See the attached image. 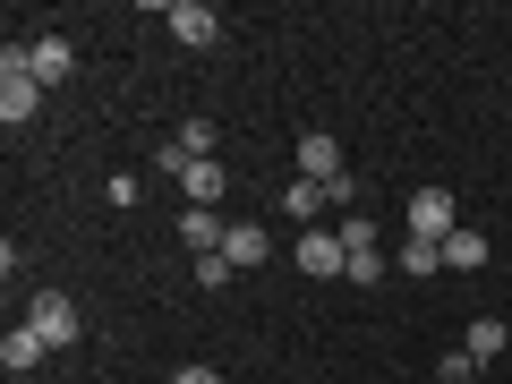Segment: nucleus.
I'll return each instance as SVG.
<instances>
[{"instance_id": "aec40b11", "label": "nucleus", "mask_w": 512, "mask_h": 384, "mask_svg": "<svg viewBox=\"0 0 512 384\" xmlns=\"http://www.w3.org/2000/svg\"><path fill=\"white\" fill-rule=\"evenodd\" d=\"M26 384H43V376H26Z\"/></svg>"}, {"instance_id": "4468645a", "label": "nucleus", "mask_w": 512, "mask_h": 384, "mask_svg": "<svg viewBox=\"0 0 512 384\" xmlns=\"http://www.w3.org/2000/svg\"><path fill=\"white\" fill-rule=\"evenodd\" d=\"M444 265H453V274H478V265H487V239H478V231H453V239H444Z\"/></svg>"}, {"instance_id": "2eb2a0df", "label": "nucleus", "mask_w": 512, "mask_h": 384, "mask_svg": "<svg viewBox=\"0 0 512 384\" xmlns=\"http://www.w3.org/2000/svg\"><path fill=\"white\" fill-rule=\"evenodd\" d=\"M180 154H197V163H214V146H222V128L214 120H180V137H171Z\"/></svg>"}, {"instance_id": "9b49d317", "label": "nucleus", "mask_w": 512, "mask_h": 384, "mask_svg": "<svg viewBox=\"0 0 512 384\" xmlns=\"http://www.w3.org/2000/svg\"><path fill=\"white\" fill-rule=\"evenodd\" d=\"M180 188H188V205L214 214V205H222V163H197V154H188V163H180Z\"/></svg>"}, {"instance_id": "0eeeda50", "label": "nucleus", "mask_w": 512, "mask_h": 384, "mask_svg": "<svg viewBox=\"0 0 512 384\" xmlns=\"http://www.w3.org/2000/svg\"><path fill=\"white\" fill-rule=\"evenodd\" d=\"M43 350H52V342H43L35 325H9V342H0V367H9V384H26V376H35V367H43Z\"/></svg>"}, {"instance_id": "1a4fd4ad", "label": "nucleus", "mask_w": 512, "mask_h": 384, "mask_svg": "<svg viewBox=\"0 0 512 384\" xmlns=\"http://www.w3.org/2000/svg\"><path fill=\"white\" fill-rule=\"evenodd\" d=\"M222 256H231V274H256V265L274 256V239L256 231V222H231V231H222Z\"/></svg>"}, {"instance_id": "a211bd4d", "label": "nucleus", "mask_w": 512, "mask_h": 384, "mask_svg": "<svg viewBox=\"0 0 512 384\" xmlns=\"http://www.w3.org/2000/svg\"><path fill=\"white\" fill-rule=\"evenodd\" d=\"M436 376H444V384H470V376H478V359H470V350H444Z\"/></svg>"}, {"instance_id": "423d86ee", "label": "nucleus", "mask_w": 512, "mask_h": 384, "mask_svg": "<svg viewBox=\"0 0 512 384\" xmlns=\"http://www.w3.org/2000/svg\"><path fill=\"white\" fill-rule=\"evenodd\" d=\"M163 26H171L180 43H197V52H205V43H222V18L205 9V0H171V9H163Z\"/></svg>"}, {"instance_id": "f8f14e48", "label": "nucleus", "mask_w": 512, "mask_h": 384, "mask_svg": "<svg viewBox=\"0 0 512 384\" xmlns=\"http://www.w3.org/2000/svg\"><path fill=\"white\" fill-rule=\"evenodd\" d=\"M222 231H231V222H222V214H205V205H188V214H180V239H188L197 256H222Z\"/></svg>"}, {"instance_id": "6e6552de", "label": "nucleus", "mask_w": 512, "mask_h": 384, "mask_svg": "<svg viewBox=\"0 0 512 384\" xmlns=\"http://www.w3.org/2000/svg\"><path fill=\"white\" fill-rule=\"evenodd\" d=\"M26 325H35L43 342H52V350H60V342H77V299H60V291H43V299H35V316H26Z\"/></svg>"}, {"instance_id": "f257e3e1", "label": "nucleus", "mask_w": 512, "mask_h": 384, "mask_svg": "<svg viewBox=\"0 0 512 384\" xmlns=\"http://www.w3.org/2000/svg\"><path fill=\"white\" fill-rule=\"evenodd\" d=\"M35 111H43V86H35V69H26V52L9 43V52H0V120L26 128Z\"/></svg>"}, {"instance_id": "7ed1b4c3", "label": "nucleus", "mask_w": 512, "mask_h": 384, "mask_svg": "<svg viewBox=\"0 0 512 384\" xmlns=\"http://www.w3.org/2000/svg\"><path fill=\"white\" fill-rule=\"evenodd\" d=\"M291 163H299V180H316V188L350 180V171H342V146H333L325 128H308V137H299V154H291Z\"/></svg>"}, {"instance_id": "ddd939ff", "label": "nucleus", "mask_w": 512, "mask_h": 384, "mask_svg": "<svg viewBox=\"0 0 512 384\" xmlns=\"http://www.w3.org/2000/svg\"><path fill=\"white\" fill-rule=\"evenodd\" d=\"M504 342H512V333H504V316H478V325L461 333V350H470L478 367H487V359H504Z\"/></svg>"}, {"instance_id": "39448f33", "label": "nucleus", "mask_w": 512, "mask_h": 384, "mask_svg": "<svg viewBox=\"0 0 512 384\" xmlns=\"http://www.w3.org/2000/svg\"><path fill=\"white\" fill-rule=\"evenodd\" d=\"M410 239H453V188H419L410 197Z\"/></svg>"}, {"instance_id": "6ab92c4d", "label": "nucleus", "mask_w": 512, "mask_h": 384, "mask_svg": "<svg viewBox=\"0 0 512 384\" xmlns=\"http://www.w3.org/2000/svg\"><path fill=\"white\" fill-rule=\"evenodd\" d=\"M171 384H222V367H180Z\"/></svg>"}, {"instance_id": "dca6fc26", "label": "nucleus", "mask_w": 512, "mask_h": 384, "mask_svg": "<svg viewBox=\"0 0 512 384\" xmlns=\"http://www.w3.org/2000/svg\"><path fill=\"white\" fill-rule=\"evenodd\" d=\"M282 205H291V222H308V214H325V205H333V188H316V180H291V188H282Z\"/></svg>"}, {"instance_id": "f3484780", "label": "nucleus", "mask_w": 512, "mask_h": 384, "mask_svg": "<svg viewBox=\"0 0 512 384\" xmlns=\"http://www.w3.org/2000/svg\"><path fill=\"white\" fill-rule=\"evenodd\" d=\"M402 274H444V239H410V248H402Z\"/></svg>"}, {"instance_id": "9d476101", "label": "nucleus", "mask_w": 512, "mask_h": 384, "mask_svg": "<svg viewBox=\"0 0 512 384\" xmlns=\"http://www.w3.org/2000/svg\"><path fill=\"white\" fill-rule=\"evenodd\" d=\"M26 69H35V86H60V77L77 69V52L60 35H43V43H26Z\"/></svg>"}, {"instance_id": "20e7f679", "label": "nucleus", "mask_w": 512, "mask_h": 384, "mask_svg": "<svg viewBox=\"0 0 512 384\" xmlns=\"http://www.w3.org/2000/svg\"><path fill=\"white\" fill-rule=\"evenodd\" d=\"M299 274H316V282L350 274V248H342V231H308V239H299Z\"/></svg>"}, {"instance_id": "f03ea898", "label": "nucleus", "mask_w": 512, "mask_h": 384, "mask_svg": "<svg viewBox=\"0 0 512 384\" xmlns=\"http://www.w3.org/2000/svg\"><path fill=\"white\" fill-rule=\"evenodd\" d=\"M342 248H350V282H359V291H376V282H384V248H376V231H367V214L342 222Z\"/></svg>"}]
</instances>
